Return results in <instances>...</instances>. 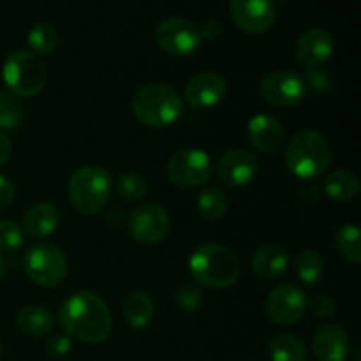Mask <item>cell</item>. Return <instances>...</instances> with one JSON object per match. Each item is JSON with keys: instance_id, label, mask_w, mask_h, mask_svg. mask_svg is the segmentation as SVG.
<instances>
[{"instance_id": "cell-4", "label": "cell", "mask_w": 361, "mask_h": 361, "mask_svg": "<svg viewBox=\"0 0 361 361\" xmlns=\"http://www.w3.org/2000/svg\"><path fill=\"white\" fill-rule=\"evenodd\" d=\"M183 109L182 97L175 88L164 83H150L140 88L133 99V113L143 126L168 127Z\"/></svg>"}, {"instance_id": "cell-29", "label": "cell", "mask_w": 361, "mask_h": 361, "mask_svg": "<svg viewBox=\"0 0 361 361\" xmlns=\"http://www.w3.org/2000/svg\"><path fill=\"white\" fill-rule=\"evenodd\" d=\"M59 32L51 23H37L28 32V46L39 55H48L59 46Z\"/></svg>"}, {"instance_id": "cell-1", "label": "cell", "mask_w": 361, "mask_h": 361, "mask_svg": "<svg viewBox=\"0 0 361 361\" xmlns=\"http://www.w3.org/2000/svg\"><path fill=\"white\" fill-rule=\"evenodd\" d=\"M60 323L67 335L88 345L106 342L113 330L108 303L92 291H80L69 296L60 309Z\"/></svg>"}, {"instance_id": "cell-17", "label": "cell", "mask_w": 361, "mask_h": 361, "mask_svg": "<svg viewBox=\"0 0 361 361\" xmlns=\"http://www.w3.org/2000/svg\"><path fill=\"white\" fill-rule=\"evenodd\" d=\"M312 351L319 361H344L349 355L348 334L338 324H323L312 337Z\"/></svg>"}, {"instance_id": "cell-22", "label": "cell", "mask_w": 361, "mask_h": 361, "mask_svg": "<svg viewBox=\"0 0 361 361\" xmlns=\"http://www.w3.org/2000/svg\"><path fill=\"white\" fill-rule=\"evenodd\" d=\"M324 192H326L328 197L338 201V203L353 201L360 192L358 176L351 169H335L324 180Z\"/></svg>"}, {"instance_id": "cell-27", "label": "cell", "mask_w": 361, "mask_h": 361, "mask_svg": "<svg viewBox=\"0 0 361 361\" xmlns=\"http://www.w3.org/2000/svg\"><path fill=\"white\" fill-rule=\"evenodd\" d=\"M324 268L323 257L319 256V252H316L314 249H303L300 250L298 256L295 259V270L296 275L302 282L305 284H314L317 279L321 277Z\"/></svg>"}, {"instance_id": "cell-12", "label": "cell", "mask_w": 361, "mask_h": 361, "mask_svg": "<svg viewBox=\"0 0 361 361\" xmlns=\"http://www.w3.org/2000/svg\"><path fill=\"white\" fill-rule=\"evenodd\" d=\"M129 231L143 245H157L168 236L169 217L162 207L147 203L137 207L129 217Z\"/></svg>"}, {"instance_id": "cell-33", "label": "cell", "mask_w": 361, "mask_h": 361, "mask_svg": "<svg viewBox=\"0 0 361 361\" xmlns=\"http://www.w3.org/2000/svg\"><path fill=\"white\" fill-rule=\"evenodd\" d=\"M307 309H310V312L316 317H321V319H326V317H331L337 310V303L331 296L328 295H316L312 300H307Z\"/></svg>"}, {"instance_id": "cell-31", "label": "cell", "mask_w": 361, "mask_h": 361, "mask_svg": "<svg viewBox=\"0 0 361 361\" xmlns=\"http://www.w3.org/2000/svg\"><path fill=\"white\" fill-rule=\"evenodd\" d=\"M21 242H23L21 226L18 222L11 221V219L0 221V250L13 252V250L20 249Z\"/></svg>"}, {"instance_id": "cell-9", "label": "cell", "mask_w": 361, "mask_h": 361, "mask_svg": "<svg viewBox=\"0 0 361 361\" xmlns=\"http://www.w3.org/2000/svg\"><path fill=\"white\" fill-rule=\"evenodd\" d=\"M159 48L173 56L192 55L201 44L200 28L185 18H166L155 27Z\"/></svg>"}, {"instance_id": "cell-11", "label": "cell", "mask_w": 361, "mask_h": 361, "mask_svg": "<svg viewBox=\"0 0 361 361\" xmlns=\"http://www.w3.org/2000/svg\"><path fill=\"white\" fill-rule=\"evenodd\" d=\"M307 310V296L293 284H282L271 289L264 302V312L274 324L288 326L298 323Z\"/></svg>"}, {"instance_id": "cell-25", "label": "cell", "mask_w": 361, "mask_h": 361, "mask_svg": "<svg viewBox=\"0 0 361 361\" xmlns=\"http://www.w3.org/2000/svg\"><path fill=\"white\" fill-rule=\"evenodd\" d=\"M197 214L208 222L221 221L229 208V200L219 187H208L197 197Z\"/></svg>"}, {"instance_id": "cell-8", "label": "cell", "mask_w": 361, "mask_h": 361, "mask_svg": "<svg viewBox=\"0 0 361 361\" xmlns=\"http://www.w3.org/2000/svg\"><path fill=\"white\" fill-rule=\"evenodd\" d=\"M168 176L182 189L203 185L212 176V161L200 148H182L168 162Z\"/></svg>"}, {"instance_id": "cell-21", "label": "cell", "mask_w": 361, "mask_h": 361, "mask_svg": "<svg viewBox=\"0 0 361 361\" xmlns=\"http://www.w3.org/2000/svg\"><path fill=\"white\" fill-rule=\"evenodd\" d=\"M122 312L127 324L134 330L147 326L154 316V302L145 291H130L122 302Z\"/></svg>"}, {"instance_id": "cell-2", "label": "cell", "mask_w": 361, "mask_h": 361, "mask_svg": "<svg viewBox=\"0 0 361 361\" xmlns=\"http://www.w3.org/2000/svg\"><path fill=\"white\" fill-rule=\"evenodd\" d=\"M331 148L326 137L316 129H302L291 137L286 150V164L295 176L316 180L328 171Z\"/></svg>"}, {"instance_id": "cell-18", "label": "cell", "mask_w": 361, "mask_h": 361, "mask_svg": "<svg viewBox=\"0 0 361 361\" xmlns=\"http://www.w3.org/2000/svg\"><path fill=\"white\" fill-rule=\"evenodd\" d=\"M247 136L250 145L261 154H275L284 141V129L271 115H256L249 120Z\"/></svg>"}, {"instance_id": "cell-37", "label": "cell", "mask_w": 361, "mask_h": 361, "mask_svg": "<svg viewBox=\"0 0 361 361\" xmlns=\"http://www.w3.org/2000/svg\"><path fill=\"white\" fill-rule=\"evenodd\" d=\"M200 34H201V39L207 37L208 41H215V39L222 34V27L215 20H210L203 25V28L200 30Z\"/></svg>"}, {"instance_id": "cell-15", "label": "cell", "mask_w": 361, "mask_h": 361, "mask_svg": "<svg viewBox=\"0 0 361 361\" xmlns=\"http://www.w3.org/2000/svg\"><path fill=\"white\" fill-rule=\"evenodd\" d=\"M334 49L335 44L330 32L324 28H310L298 39L296 59L303 67H307V71L321 69L323 63L331 56Z\"/></svg>"}, {"instance_id": "cell-19", "label": "cell", "mask_w": 361, "mask_h": 361, "mask_svg": "<svg viewBox=\"0 0 361 361\" xmlns=\"http://www.w3.org/2000/svg\"><path fill=\"white\" fill-rule=\"evenodd\" d=\"M59 222L60 215L56 207H53L51 203H37L28 208L27 214L23 215L21 231L30 238L42 240L55 233V229L59 228Z\"/></svg>"}, {"instance_id": "cell-20", "label": "cell", "mask_w": 361, "mask_h": 361, "mask_svg": "<svg viewBox=\"0 0 361 361\" xmlns=\"http://www.w3.org/2000/svg\"><path fill=\"white\" fill-rule=\"evenodd\" d=\"M289 264L288 252L279 245H264L254 252L250 259V268L256 277L263 281H275L286 274Z\"/></svg>"}, {"instance_id": "cell-10", "label": "cell", "mask_w": 361, "mask_h": 361, "mask_svg": "<svg viewBox=\"0 0 361 361\" xmlns=\"http://www.w3.org/2000/svg\"><path fill=\"white\" fill-rule=\"evenodd\" d=\"M259 94L264 102L274 108L288 109L302 104L305 99L307 87L300 74L293 71H277L261 81Z\"/></svg>"}, {"instance_id": "cell-24", "label": "cell", "mask_w": 361, "mask_h": 361, "mask_svg": "<svg viewBox=\"0 0 361 361\" xmlns=\"http://www.w3.org/2000/svg\"><path fill=\"white\" fill-rule=\"evenodd\" d=\"M271 361H307V348L298 337L289 334L275 335L268 345Z\"/></svg>"}, {"instance_id": "cell-36", "label": "cell", "mask_w": 361, "mask_h": 361, "mask_svg": "<svg viewBox=\"0 0 361 361\" xmlns=\"http://www.w3.org/2000/svg\"><path fill=\"white\" fill-rule=\"evenodd\" d=\"M14 194H16L14 183L7 176L0 175V208L9 207L14 200Z\"/></svg>"}, {"instance_id": "cell-6", "label": "cell", "mask_w": 361, "mask_h": 361, "mask_svg": "<svg viewBox=\"0 0 361 361\" xmlns=\"http://www.w3.org/2000/svg\"><path fill=\"white\" fill-rule=\"evenodd\" d=\"M2 76L14 97H34L46 87L48 69L35 53L16 49L4 62Z\"/></svg>"}, {"instance_id": "cell-39", "label": "cell", "mask_w": 361, "mask_h": 361, "mask_svg": "<svg viewBox=\"0 0 361 361\" xmlns=\"http://www.w3.org/2000/svg\"><path fill=\"white\" fill-rule=\"evenodd\" d=\"M4 274H6V259H4L2 252H0V281H2Z\"/></svg>"}, {"instance_id": "cell-28", "label": "cell", "mask_w": 361, "mask_h": 361, "mask_svg": "<svg viewBox=\"0 0 361 361\" xmlns=\"http://www.w3.org/2000/svg\"><path fill=\"white\" fill-rule=\"evenodd\" d=\"M23 106L11 92L0 88V129L16 130L23 123Z\"/></svg>"}, {"instance_id": "cell-23", "label": "cell", "mask_w": 361, "mask_h": 361, "mask_svg": "<svg viewBox=\"0 0 361 361\" xmlns=\"http://www.w3.org/2000/svg\"><path fill=\"white\" fill-rule=\"evenodd\" d=\"M16 324L28 337H44L53 328L51 312L39 305H28L18 312Z\"/></svg>"}, {"instance_id": "cell-3", "label": "cell", "mask_w": 361, "mask_h": 361, "mask_svg": "<svg viewBox=\"0 0 361 361\" xmlns=\"http://www.w3.org/2000/svg\"><path fill=\"white\" fill-rule=\"evenodd\" d=\"M190 275L201 286L224 289L240 277L238 257L221 243H203L189 259Z\"/></svg>"}, {"instance_id": "cell-40", "label": "cell", "mask_w": 361, "mask_h": 361, "mask_svg": "<svg viewBox=\"0 0 361 361\" xmlns=\"http://www.w3.org/2000/svg\"><path fill=\"white\" fill-rule=\"evenodd\" d=\"M0 353H2V342H0Z\"/></svg>"}, {"instance_id": "cell-34", "label": "cell", "mask_w": 361, "mask_h": 361, "mask_svg": "<svg viewBox=\"0 0 361 361\" xmlns=\"http://www.w3.org/2000/svg\"><path fill=\"white\" fill-rule=\"evenodd\" d=\"M71 349V341L67 335H53L46 344V351L53 358H60V356L67 355Z\"/></svg>"}, {"instance_id": "cell-26", "label": "cell", "mask_w": 361, "mask_h": 361, "mask_svg": "<svg viewBox=\"0 0 361 361\" xmlns=\"http://www.w3.org/2000/svg\"><path fill=\"white\" fill-rule=\"evenodd\" d=\"M335 249L338 250L342 257H345L351 263L361 261V231L356 226L345 224L335 233Z\"/></svg>"}, {"instance_id": "cell-35", "label": "cell", "mask_w": 361, "mask_h": 361, "mask_svg": "<svg viewBox=\"0 0 361 361\" xmlns=\"http://www.w3.org/2000/svg\"><path fill=\"white\" fill-rule=\"evenodd\" d=\"M303 81H305V87H312L316 92H324L330 85L326 73L323 69H309Z\"/></svg>"}, {"instance_id": "cell-38", "label": "cell", "mask_w": 361, "mask_h": 361, "mask_svg": "<svg viewBox=\"0 0 361 361\" xmlns=\"http://www.w3.org/2000/svg\"><path fill=\"white\" fill-rule=\"evenodd\" d=\"M11 154H13V143H11L9 136L0 130V166L9 161Z\"/></svg>"}, {"instance_id": "cell-16", "label": "cell", "mask_w": 361, "mask_h": 361, "mask_svg": "<svg viewBox=\"0 0 361 361\" xmlns=\"http://www.w3.org/2000/svg\"><path fill=\"white\" fill-rule=\"evenodd\" d=\"M226 95V80L217 73H200L187 83L185 101L196 109H207L219 104Z\"/></svg>"}, {"instance_id": "cell-14", "label": "cell", "mask_w": 361, "mask_h": 361, "mask_svg": "<svg viewBox=\"0 0 361 361\" xmlns=\"http://www.w3.org/2000/svg\"><path fill=\"white\" fill-rule=\"evenodd\" d=\"M259 171V161L249 150H229L217 164L219 180L226 187H243Z\"/></svg>"}, {"instance_id": "cell-13", "label": "cell", "mask_w": 361, "mask_h": 361, "mask_svg": "<svg viewBox=\"0 0 361 361\" xmlns=\"http://www.w3.org/2000/svg\"><path fill=\"white\" fill-rule=\"evenodd\" d=\"M229 13L240 30L263 34L277 20L275 0H229Z\"/></svg>"}, {"instance_id": "cell-30", "label": "cell", "mask_w": 361, "mask_h": 361, "mask_svg": "<svg viewBox=\"0 0 361 361\" xmlns=\"http://www.w3.org/2000/svg\"><path fill=\"white\" fill-rule=\"evenodd\" d=\"M116 192L123 201H140L147 196L148 183L140 173H123L116 180Z\"/></svg>"}, {"instance_id": "cell-7", "label": "cell", "mask_w": 361, "mask_h": 361, "mask_svg": "<svg viewBox=\"0 0 361 361\" xmlns=\"http://www.w3.org/2000/svg\"><path fill=\"white\" fill-rule=\"evenodd\" d=\"M25 271L35 284L55 288L66 279L67 259L53 243H37L25 254Z\"/></svg>"}, {"instance_id": "cell-32", "label": "cell", "mask_w": 361, "mask_h": 361, "mask_svg": "<svg viewBox=\"0 0 361 361\" xmlns=\"http://www.w3.org/2000/svg\"><path fill=\"white\" fill-rule=\"evenodd\" d=\"M173 298H175L176 305L182 310H185V312H194V310L200 309L201 302H203V300H201L200 289L192 284H180L178 288L175 289Z\"/></svg>"}, {"instance_id": "cell-5", "label": "cell", "mask_w": 361, "mask_h": 361, "mask_svg": "<svg viewBox=\"0 0 361 361\" xmlns=\"http://www.w3.org/2000/svg\"><path fill=\"white\" fill-rule=\"evenodd\" d=\"M69 200L83 215H97L108 204L111 175L99 166H83L69 180Z\"/></svg>"}]
</instances>
